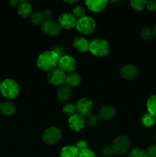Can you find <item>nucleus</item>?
<instances>
[{
	"mask_svg": "<svg viewBox=\"0 0 156 157\" xmlns=\"http://www.w3.org/2000/svg\"><path fill=\"white\" fill-rule=\"evenodd\" d=\"M20 2H21V1H18V0H11V1L9 2V3H10L12 7H17V8H18V6H19Z\"/></svg>",
	"mask_w": 156,
	"mask_h": 157,
	"instance_id": "nucleus-37",
	"label": "nucleus"
},
{
	"mask_svg": "<svg viewBox=\"0 0 156 157\" xmlns=\"http://www.w3.org/2000/svg\"><path fill=\"white\" fill-rule=\"evenodd\" d=\"M75 147H76V149L78 150V151L81 152V151H83V150L87 149V147H88V144H87V141L84 140H79L76 142Z\"/></svg>",
	"mask_w": 156,
	"mask_h": 157,
	"instance_id": "nucleus-32",
	"label": "nucleus"
},
{
	"mask_svg": "<svg viewBox=\"0 0 156 157\" xmlns=\"http://www.w3.org/2000/svg\"><path fill=\"white\" fill-rule=\"evenodd\" d=\"M66 73L60 67H55L49 71L47 75V80L49 84L53 86H61L64 84Z\"/></svg>",
	"mask_w": 156,
	"mask_h": 157,
	"instance_id": "nucleus-7",
	"label": "nucleus"
},
{
	"mask_svg": "<svg viewBox=\"0 0 156 157\" xmlns=\"http://www.w3.org/2000/svg\"><path fill=\"white\" fill-rule=\"evenodd\" d=\"M86 11L83 6H75L72 11V15L76 18V19H80V18H83V17L86 16Z\"/></svg>",
	"mask_w": 156,
	"mask_h": 157,
	"instance_id": "nucleus-29",
	"label": "nucleus"
},
{
	"mask_svg": "<svg viewBox=\"0 0 156 157\" xmlns=\"http://www.w3.org/2000/svg\"><path fill=\"white\" fill-rule=\"evenodd\" d=\"M1 106H2V103L1 101H0V110H1Z\"/></svg>",
	"mask_w": 156,
	"mask_h": 157,
	"instance_id": "nucleus-41",
	"label": "nucleus"
},
{
	"mask_svg": "<svg viewBox=\"0 0 156 157\" xmlns=\"http://www.w3.org/2000/svg\"><path fill=\"white\" fill-rule=\"evenodd\" d=\"M154 35H156V25L154 26Z\"/></svg>",
	"mask_w": 156,
	"mask_h": 157,
	"instance_id": "nucleus-40",
	"label": "nucleus"
},
{
	"mask_svg": "<svg viewBox=\"0 0 156 157\" xmlns=\"http://www.w3.org/2000/svg\"><path fill=\"white\" fill-rule=\"evenodd\" d=\"M96 21L90 16H84L77 20L76 24V30L83 35H90L96 29Z\"/></svg>",
	"mask_w": 156,
	"mask_h": 157,
	"instance_id": "nucleus-5",
	"label": "nucleus"
},
{
	"mask_svg": "<svg viewBox=\"0 0 156 157\" xmlns=\"http://www.w3.org/2000/svg\"><path fill=\"white\" fill-rule=\"evenodd\" d=\"M110 44L106 40L96 38L90 42L89 51L93 55L97 57H103L110 52Z\"/></svg>",
	"mask_w": 156,
	"mask_h": 157,
	"instance_id": "nucleus-3",
	"label": "nucleus"
},
{
	"mask_svg": "<svg viewBox=\"0 0 156 157\" xmlns=\"http://www.w3.org/2000/svg\"><path fill=\"white\" fill-rule=\"evenodd\" d=\"M0 111L6 116H11L16 113L17 106L12 101H5L4 103L2 104Z\"/></svg>",
	"mask_w": 156,
	"mask_h": 157,
	"instance_id": "nucleus-19",
	"label": "nucleus"
},
{
	"mask_svg": "<svg viewBox=\"0 0 156 157\" xmlns=\"http://www.w3.org/2000/svg\"><path fill=\"white\" fill-rule=\"evenodd\" d=\"M41 31L48 36L54 37L59 35L61 32V28L58 22L52 19L45 20L41 25Z\"/></svg>",
	"mask_w": 156,
	"mask_h": 157,
	"instance_id": "nucleus-9",
	"label": "nucleus"
},
{
	"mask_svg": "<svg viewBox=\"0 0 156 157\" xmlns=\"http://www.w3.org/2000/svg\"><path fill=\"white\" fill-rule=\"evenodd\" d=\"M59 61L60 56L56 52L53 50L47 51L38 56L37 59V66L44 71H49L55 67H58Z\"/></svg>",
	"mask_w": 156,
	"mask_h": 157,
	"instance_id": "nucleus-1",
	"label": "nucleus"
},
{
	"mask_svg": "<svg viewBox=\"0 0 156 157\" xmlns=\"http://www.w3.org/2000/svg\"><path fill=\"white\" fill-rule=\"evenodd\" d=\"M62 133L57 127H50L45 129L42 133V140L47 145H53L61 140Z\"/></svg>",
	"mask_w": 156,
	"mask_h": 157,
	"instance_id": "nucleus-6",
	"label": "nucleus"
},
{
	"mask_svg": "<svg viewBox=\"0 0 156 157\" xmlns=\"http://www.w3.org/2000/svg\"><path fill=\"white\" fill-rule=\"evenodd\" d=\"M131 146L130 139L125 135H119L113 140L112 144L114 153L117 155H124L128 152Z\"/></svg>",
	"mask_w": 156,
	"mask_h": 157,
	"instance_id": "nucleus-4",
	"label": "nucleus"
},
{
	"mask_svg": "<svg viewBox=\"0 0 156 157\" xmlns=\"http://www.w3.org/2000/svg\"><path fill=\"white\" fill-rule=\"evenodd\" d=\"M76 111L78 114L84 117H88L92 114L94 105L92 100L88 98H82L77 101L76 104Z\"/></svg>",
	"mask_w": 156,
	"mask_h": 157,
	"instance_id": "nucleus-8",
	"label": "nucleus"
},
{
	"mask_svg": "<svg viewBox=\"0 0 156 157\" xmlns=\"http://www.w3.org/2000/svg\"><path fill=\"white\" fill-rule=\"evenodd\" d=\"M44 21H45V19H44L43 12H39V11L35 12L32 15H31V21H32V24L35 25H42V23L44 22Z\"/></svg>",
	"mask_w": 156,
	"mask_h": 157,
	"instance_id": "nucleus-24",
	"label": "nucleus"
},
{
	"mask_svg": "<svg viewBox=\"0 0 156 157\" xmlns=\"http://www.w3.org/2000/svg\"><path fill=\"white\" fill-rule=\"evenodd\" d=\"M141 123L145 127L149 128V127H152L155 123V117L150 114L149 113H145L141 118Z\"/></svg>",
	"mask_w": 156,
	"mask_h": 157,
	"instance_id": "nucleus-22",
	"label": "nucleus"
},
{
	"mask_svg": "<svg viewBox=\"0 0 156 157\" xmlns=\"http://www.w3.org/2000/svg\"><path fill=\"white\" fill-rule=\"evenodd\" d=\"M101 153H102V156L105 157H111L114 154L112 146H105V147H103L102 148V150H101Z\"/></svg>",
	"mask_w": 156,
	"mask_h": 157,
	"instance_id": "nucleus-31",
	"label": "nucleus"
},
{
	"mask_svg": "<svg viewBox=\"0 0 156 157\" xmlns=\"http://www.w3.org/2000/svg\"><path fill=\"white\" fill-rule=\"evenodd\" d=\"M58 98L61 102L67 103L70 100L72 97L71 87L66 84L65 83L61 84L58 90Z\"/></svg>",
	"mask_w": 156,
	"mask_h": 157,
	"instance_id": "nucleus-14",
	"label": "nucleus"
},
{
	"mask_svg": "<svg viewBox=\"0 0 156 157\" xmlns=\"http://www.w3.org/2000/svg\"><path fill=\"white\" fill-rule=\"evenodd\" d=\"M119 75L123 79L127 81H133L138 78L139 71L138 67L133 64H125L119 70Z\"/></svg>",
	"mask_w": 156,
	"mask_h": 157,
	"instance_id": "nucleus-10",
	"label": "nucleus"
},
{
	"mask_svg": "<svg viewBox=\"0 0 156 157\" xmlns=\"http://www.w3.org/2000/svg\"><path fill=\"white\" fill-rule=\"evenodd\" d=\"M99 121H100V118L99 117L98 115L96 114H90V116L87 117V123L88 126L91 127H96L99 124Z\"/></svg>",
	"mask_w": 156,
	"mask_h": 157,
	"instance_id": "nucleus-30",
	"label": "nucleus"
},
{
	"mask_svg": "<svg viewBox=\"0 0 156 157\" xmlns=\"http://www.w3.org/2000/svg\"><path fill=\"white\" fill-rule=\"evenodd\" d=\"M154 141L156 142V131H155V133H154Z\"/></svg>",
	"mask_w": 156,
	"mask_h": 157,
	"instance_id": "nucleus-39",
	"label": "nucleus"
},
{
	"mask_svg": "<svg viewBox=\"0 0 156 157\" xmlns=\"http://www.w3.org/2000/svg\"><path fill=\"white\" fill-rule=\"evenodd\" d=\"M85 120L81 115L76 113L73 116L70 117L68 119V125L70 128L73 131H80L84 128L85 126Z\"/></svg>",
	"mask_w": 156,
	"mask_h": 157,
	"instance_id": "nucleus-13",
	"label": "nucleus"
},
{
	"mask_svg": "<svg viewBox=\"0 0 156 157\" xmlns=\"http://www.w3.org/2000/svg\"><path fill=\"white\" fill-rule=\"evenodd\" d=\"M64 2L66 3H69V4H73V3H76V1H64Z\"/></svg>",
	"mask_w": 156,
	"mask_h": 157,
	"instance_id": "nucleus-38",
	"label": "nucleus"
},
{
	"mask_svg": "<svg viewBox=\"0 0 156 157\" xmlns=\"http://www.w3.org/2000/svg\"><path fill=\"white\" fill-rule=\"evenodd\" d=\"M87 7L93 12H99L103 10L107 5V1H98V0H88L85 2Z\"/></svg>",
	"mask_w": 156,
	"mask_h": 157,
	"instance_id": "nucleus-16",
	"label": "nucleus"
},
{
	"mask_svg": "<svg viewBox=\"0 0 156 157\" xmlns=\"http://www.w3.org/2000/svg\"><path fill=\"white\" fill-rule=\"evenodd\" d=\"M116 109L111 105H103L100 107L98 112V116L100 119L109 121L115 116Z\"/></svg>",
	"mask_w": 156,
	"mask_h": 157,
	"instance_id": "nucleus-15",
	"label": "nucleus"
},
{
	"mask_svg": "<svg viewBox=\"0 0 156 157\" xmlns=\"http://www.w3.org/2000/svg\"><path fill=\"white\" fill-rule=\"evenodd\" d=\"M76 66V60L73 57L70 56V55H64L60 58L58 67L64 71L65 73L66 72L69 73V72L74 71Z\"/></svg>",
	"mask_w": 156,
	"mask_h": 157,
	"instance_id": "nucleus-12",
	"label": "nucleus"
},
{
	"mask_svg": "<svg viewBox=\"0 0 156 157\" xmlns=\"http://www.w3.org/2000/svg\"><path fill=\"white\" fill-rule=\"evenodd\" d=\"M73 45L78 52H85L89 51L90 42L86 38H84V37H76L73 40Z\"/></svg>",
	"mask_w": 156,
	"mask_h": 157,
	"instance_id": "nucleus-18",
	"label": "nucleus"
},
{
	"mask_svg": "<svg viewBox=\"0 0 156 157\" xmlns=\"http://www.w3.org/2000/svg\"><path fill=\"white\" fill-rule=\"evenodd\" d=\"M128 157H148L146 151L139 147H134L130 150Z\"/></svg>",
	"mask_w": 156,
	"mask_h": 157,
	"instance_id": "nucleus-28",
	"label": "nucleus"
},
{
	"mask_svg": "<svg viewBox=\"0 0 156 157\" xmlns=\"http://www.w3.org/2000/svg\"><path fill=\"white\" fill-rule=\"evenodd\" d=\"M147 109L150 114L156 117V95H151L147 101Z\"/></svg>",
	"mask_w": 156,
	"mask_h": 157,
	"instance_id": "nucleus-23",
	"label": "nucleus"
},
{
	"mask_svg": "<svg viewBox=\"0 0 156 157\" xmlns=\"http://www.w3.org/2000/svg\"><path fill=\"white\" fill-rule=\"evenodd\" d=\"M18 13L23 18H26L32 13V6L27 1H21L19 6H18Z\"/></svg>",
	"mask_w": 156,
	"mask_h": 157,
	"instance_id": "nucleus-21",
	"label": "nucleus"
},
{
	"mask_svg": "<svg viewBox=\"0 0 156 157\" xmlns=\"http://www.w3.org/2000/svg\"><path fill=\"white\" fill-rule=\"evenodd\" d=\"M43 15H44V19L45 20L50 19L52 17V13L50 10H44V12H43Z\"/></svg>",
	"mask_w": 156,
	"mask_h": 157,
	"instance_id": "nucleus-36",
	"label": "nucleus"
},
{
	"mask_svg": "<svg viewBox=\"0 0 156 157\" xmlns=\"http://www.w3.org/2000/svg\"><path fill=\"white\" fill-rule=\"evenodd\" d=\"M146 8L149 11L156 10V1H148V2H147Z\"/></svg>",
	"mask_w": 156,
	"mask_h": 157,
	"instance_id": "nucleus-35",
	"label": "nucleus"
},
{
	"mask_svg": "<svg viewBox=\"0 0 156 157\" xmlns=\"http://www.w3.org/2000/svg\"><path fill=\"white\" fill-rule=\"evenodd\" d=\"M81 78L80 75L76 71H71L66 74L65 77V83L68 86L71 87H76L80 84Z\"/></svg>",
	"mask_w": 156,
	"mask_h": 157,
	"instance_id": "nucleus-17",
	"label": "nucleus"
},
{
	"mask_svg": "<svg viewBox=\"0 0 156 157\" xmlns=\"http://www.w3.org/2000/svg\"><path fill=\"white\" fill-rule=\"evenodd\" d=\"M80 152L75 146H65L60 152V157H79Z\"/></svg>",
	"mask_w": 156,
	"mask_h": 157,
	"instance_id": "nucleus-20",
	"label": "nucleus"
},
{
	"mask_svg": "<svg viewBox=\"0 0 156 157\" xmlns=\"http://www.w3.org/2000/svg\"><path fill=\"white\" fill-rule=\"evenodd\" d=\"M154 29L150 27H145L142 29L140 32V37L144 40H151L154 38Z\"/></svg>",
	"mask_w": 156,
	"mask_h": 157,
	"instance_id": "nucleus-25",
	"label": "nucleus"
},
{
	"mask_svg": "<svg viewBox=\"0 0 156 157\" xmlns=\"http://www.w3.org/2000/svg\"><path fill=\"white\" fill-rule=\"evenodd\" d=\"M148 157H156V144L149 146L146 150Z\"/></svg>",
	"mask_w": 156,
	"mask_h": 157,
	"instance_id": "nucleus-34",
	"label": "nucleus"
},
{
	"mask_svg": "<svg viewBox=\"0 0 156 157\" xmlns=\"http://www.w3.org/2000/svg\"><path fill=\"white\" fill-rule=\"evenodd\" d=\"M63 112H64V114L69 117H71L73 115L76 114V113H77L76 105L73 104H71V103L66 104L64 106V107H63Z\"/></svg>",
	"mask_w": 156,
	"mask_h": 157,
	"instance_id": "nucleus-26",
	"label": "nucleus"
},
{
	"mask_svg": "<svg viewBox=\"0 0 156 157\" xmlns=\"http://www.w3.org/2000/svg\"><path fill=\"white\" fill-rule=\"evenodd\" d=\"M77 19L72 13H63L58 17V24L61 29H70L76 27Z\"/></svg>",
	"mask_w": 156,
	"mask_h": 157,
	"instance_id": "nucleus-11",
	"label": "nucleus"
},
{
	"mask_svg": "<svg viewBox=\"0 0 156 157\" xmlns=\"http://www.w3.org/2000/svg\"><path fill=\"white\" fill-rule=\"evenodd\" d=\"M1 84H2V81H0V86H1Z\"/></svg>",
	"mask_w": 156,
	"mask_h": 157,
	"instance_id": "nucleus-42",
	"label": "nucleus"
},
{
	"mask_svg": "<svg viewBox=\"0 0 156 157\" xmlns=\"http://www.w3.org/2000/svg\"><path fill=\"white\" fill-rule=\"evenodd\" d=\"M79 157H96V155L93 150L87 148L83 151L80 152Z\"/></svg>",
	"mask_w": 156,
	"mask_h": 157,
	"instance_id": "nucleus-33",
	"label": "nucleus"
},
{
	"mask_svg": "<svg viewBox=\"0 0 156 157\" xmlns=\"http://www.w3.org/2000/svg\"><path fill=\"white\" fill-rule=\"evenodd\" d=\"M20 88L18 84L11 78H7L2 81L0 86V92L5 98L9 101L15 99L19 94Z\"/></svg>",
	"mask_w": 156,
	"mask_h": 157,
	"instance_id": "nucleus-2",
	"label": "nucleus"
},
{
	"mask_svg": "<svg viewBox=\"0 0 156 157\" xmlns=\"http://www.w3.org/2000/svg\"><path fill=\"white\" fill-rule=\"evenodd\" d=\"M147 2L145 0H132L130 1V6L136 11H142L146 7Z\"/></svg>",
	"mask_w": 156,
	"mask_h": 157,
	"instance_id": "nucleus-27",
	"label": "nucleus"
}]
</instances>
